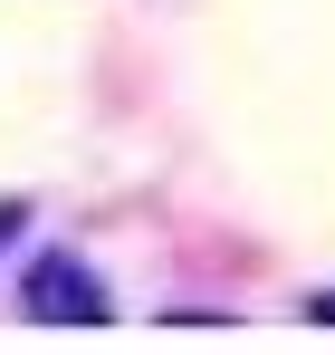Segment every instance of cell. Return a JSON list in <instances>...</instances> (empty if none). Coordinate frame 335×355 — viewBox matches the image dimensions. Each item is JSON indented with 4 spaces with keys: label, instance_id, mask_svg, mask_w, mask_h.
Returning a JSON list of instances; mask_svg holds the SVG:
<instances>
[{
    "label": "cell",
    "instance_id": "cell-1",
    "mask_svg": "<svg viewBox=\"0 0 335 355\" xmlns=\"http://www.w3.org/2000/svg\"><path fill=\"white\" fill-rule=\"evenodd\" d=\"M29 307L77 327V317H106V288H96V279H87L77 259H39V269H29Z\"/></svg>",
    "mask_w": 335,
    "mask_h": 355
}]
</instances>
